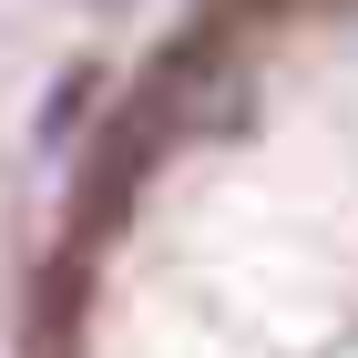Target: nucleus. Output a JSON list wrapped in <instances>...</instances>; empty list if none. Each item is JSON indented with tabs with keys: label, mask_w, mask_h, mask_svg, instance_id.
Here are the masks:
<instances>
[]
</instances>
